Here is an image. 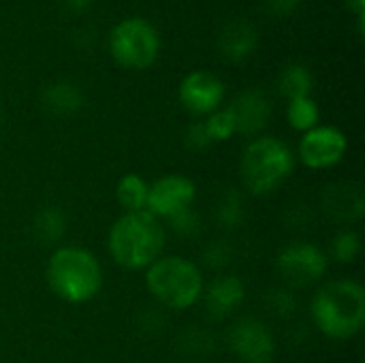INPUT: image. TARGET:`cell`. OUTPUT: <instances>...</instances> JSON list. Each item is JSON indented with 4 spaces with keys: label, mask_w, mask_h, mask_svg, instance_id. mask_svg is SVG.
<instances>
[{
    "label": "cell",
    "mask_w": 365,
    "mask_h": 363,
    "mask_svg": "<svg viewBox=\"0 0 365 363\" xmlns=\"http://www.w3.org/2000/svg\"><path fill=\"white\" fill-rule=\"evenodd\" d=\"M167 242L165 225L148 210L124 212L107 233V250L115 265L128 272L148 270L163 257Z\"/></svg>",
    "instance_id": "obj_1"
},
{
    "label": "cell",
    "mask_w": 365,
    "mask_h": 363,
    "mask_svg": "<svg viewBox=\"0 0 365 363\" xmlns=\"http://www.w3.org/2000/svg\"><path fill=\"white\" fill-rule=\"evenodd\" d=\"M314 327L329 340H351L365 325V289L353 278L323 285L310 304Z\"/></svg>",
    "instance_id": "obj_2"
},
{
    "label": "cell",
    "mask_w": 365,
    "mask_h": 363,
    "mask_svg": "<svg viewBox=\"0 0 365 363\" xmlns=\"http://www.w3.org/2000/svg\"><path fill=\"white\" fill-rule=\"evenodd\" d=\"M51 293L73 306L92 302L103 289V267L88 248L58 246L45 267Z\"/></svg>",
    "instance_id": "obj_3"
},
{
    "label": "cell",
    "mask_w": 365,
    "mask_h": 363,
    "mask_svg": "<svg viewBox=\"0 0 365 363\" xmlns=\"http://www.w3.org/2000/svg\"><path fill=\"white\" fill-rule=\"evenodd\" d=\"M297 165L295 152L278 137H255L242 152L240 180L248 195L267 197L284 186Z\"/></svg>",
    "instance_id": "obj_4"
},
{
    "label": "cell",
    "mask_w": 365,
    "mask_h": 363,
    "mask_svg": "<svg viewBox=\"0 0 365 363\" xmlns=\"http://www.w3.org/2000/svg\"><path fill=\"white\" fill-rule=\"evenodd\" d=\"M145 287L154 302L167 310L184 312L192 308L205 289L201 267L186 257H158L145 270Z\"/></svg>",
    "instance_id": "obj_5"
},
{
    "label": "cell",
    "mask_w": 365,
    "mask_h": 363,
    "mask_svg": "<svg viewBox=\"0 0 365 363\" xmlns=\"http://www.w3.org/2000/svg\"><path fill=\"white\" fill-rule=\"evenodd\" d=\"M109 51L120 66L143 71L156 62L160 51V36L148 19L128 17L111 30Z\"/></svg>",
    "instance_id": "obj_6"
},
{
    "label": "cell",
    "mask_w": 365,
    "mask_h": 363,
    "mask_svg": "<svg viewBox=\"0 0 365 363\" xmlns=\"http://www.w3.org/2000/svg\"><path fill=\"white\" fill-rule=\"evenodd\" d=\"M276 267L287 289L299 291V289H310L325 278L329 270V257L317 244L291 242L278 252Z\"/></svg>",
    "instance_id": "obj_7"
},
{
    "label": "cell",
    "mask_w": 365,
    "mask_h": 363,
    "mask_svg": "<svg viewBox=\"0 0 365 363\" xmlns=\"http://www.w3.org/2000/svg\"><path fill=\"white\" fill-rule=\"evenodd\" d=\"M349 139L338 126H314L304 133L297 145L299 163L312 171H325L340 165L346 156Z\"/></svg>",
    "instance_id": "obj_8"
},
{
    "label": "cell",
    "mask_w": 365,
    "mask_h": 363,
    "mask_svg": "<svg viewBox=\"0 0 365 363\" xmlns=\"http://www.w3.org/2000/svg\"><path fill=\"white\" fill-rule=\"evenodd\" d=\"M229 349L242 363H272L278 351L272 329L255 317L233 323L229 329Z\"/></svg>",
    "instance_id": "obj_9"
},
{
    "label": "cell",
    "mask_w": 365,
    "mask_h": 363,
    "mask_svg": "<svg viewBox=\"0 0 365 363\" xmlns=\"http://www.w3.org/2000/svg\"><path fill=\"white\" fill-rule=\"evenodd\" d=\"M197 199V184L182 173H167L150 184L145 210L160 218H171L182 210L192 208Z\"/></svg>",
    "instance_id": "obj_10"
},
{
    "label": "cell",
    "mask_w": 365,
    "mask_h": 363,
    "mask_svg": "<svg viewBox=\"0 0 365 363\" xmlns=\"http://www.w3.org/2000/svg\"><path fill=\"white\" fill-rule=\"evenodd\" d=\"M178 96L192 116H210L225 101V83L210 71H192L182 79Z\"/></svg>",
    "instance_id": "obj_11"
},
{
    "label": "cell",
    "mask_w": 365,
    "mask_h": 363,
    "mask_svg": "<svg viewBox=\"0 0 365 363\" xmlns=\"http://www.w3.org/2000/svg\"><path fill=\"white\" fill-rule=\"evenodd\" d=\"M201 300L210 321H225L246 302V285L237 276L222 274L203 289Z\"/></svg>",
    "instance_id": "obj_12"
},
{
    "label": "cell",
    "mask_w": 365,
    "mask_h": 363,
    "mask_svg": "<svg viewBox=\"0 0 365 363\" xmlns=\"http://www.w3.org/2000/svg\"><path fill=\"white\" fill-rule=\"evenodd\" d=\"M229 111L233 116L237 135L259 137V133L269 124L272 103L265 96V92L252 88V90H244L242 94H237L233 103L229 105Z\"/></svg>",
    "instance_id": "obj_13"
},
{
    "label": "cell",
    "mask_w": 365,
    "mask_h": 363,
    "mask_svg": "<svg viewBox=\"0 0 365 363\" xmlns=\"http://www.w3.org/2000/svg\"><path fill=\"white\" fill-rule=\"evenodd\" d=\"M321 210L340 225L359 223L365 216V197L357 184H331L321 195Z\"/></svg>",
    "instance_id": "obj_14"
},
{
    "label": "cell",
    "mask_w": 365,
    "mask_h": 363,
    "mask_svg": "<svg viewBox=\"0 0 365 363\" xmlns=\"http://www.w3.org/2000/svg\"><path fill=\"white\" fill-rule=\"evenodd\" d=\"M257 45H259V32L246 19L229 21L218 36V49H220L222 58L233 64L246 62L255 53Z\"/></svg>",
    "instance_id": "obj_15"
},
{
    "label": "cell",
    "mask_w": 365,
    "mask_h": 363,
    "mask_svg": "<svg viewBox=\"0 0 365 363\" xmlns=\"http://www.w3.org/2000/svg\"><path fill=\"white\" fill-rule=\"evenodd\" d=\"M83 92L73 81H51L41 92V105L49 116L56 118H71L83 109Z\"/></svg>",
    "instance_id": "obj_16"
},
{
    "label": "cell",
    "mask_w": 365,
    "mask_h": 363,
    "mask_svg": "<svg viewBox=\"0 0 365 363\" xmlns=\"http://www.w3.org/2000/svg\"><path fill=\"white\" fill-rule=\"evenodd\" d=\"M66 233V216L58 205H43L32 218V237L43 246H56Z\"/></svg>",
    "instance_id": "obj_17"
},
{
    "label": "cell",
    "mask_w": 365,
    "mask_h": 363,
    "mask_svg": "<svg viewBox=\"0 0 365 363\" xmlns=\"http://www.w3.org/2000/svg\"><path fill=\"white\" fill-rule=\"evenodd\" d=\"M148 188H150V184L139 173H124L118 180L115 199L124 212H139V210H145Z\"/></svg>",
    "instance_id": "obj_18"
},
{
    "label": "cell",
    "mask_w": 365,
    "mask_h": 363,
    "mask_svg": "<svg viewBox=\"0 0 365 363\" xmlns=\"http://www.w3.org/2000/svg\"><path fill=\"white\" fill-rule=\"evenodd\" d=\"M246 208H244V195L237 188H227L216 205V223L225 231H235L244 225Z\"/></svg>",
    "instance_id": "obj_19"
},
{
    "label": "cell",
    "mask_w": 365,
    "mask_h": 363,
    "mask_svg": "<svg viewBox=\"0 0 365 363\" xmlns=\"http://www.w3.org/2000/svg\"><path fill=\"white\" fill-rule=\"evenodd\" d=\"M278 88L280 92L293 101V98H304V96H310L312 88H314V77L312 73L304 66V64H289L282 73H280V79H278Z\"/></svg>",
    "instance_id": "obj_20"
},
{
    "label": "cell",
    "mask_w": 365,
    "mask_h": 363,
    "mask_svg": "<svg viewBox=\"0 0 365 363\" xmlns=\"http://www.w3.org/2000/svg\"><path fill=\"white\" fill-rule=\"evenodd\" d=\"M287 120H289L291 128L308 133L314 126H319L321 109H319L317 101L310 98V96L293 98V101H289V107H287Z\"/></svg>",
    "instance_id": "obj_21"
},
{
    "label": "cell",
    "mask_w": 365,
    "mask_h": 363,
    "mask_svg": "<svg viewBox=\"0 0 365 363\" xmlns=\"http://www.w3.org/2000/svg\"><path fill=\"white\" fill-rule=\"evenodd\" d=\"M329 255L338 263H353L361 255V235L353 229H342L336 233L329 246Z\"/></svg>",
    "instance_id": "obj_22"
},
{
    "label": "cell",
    "mask_w": 365,
    "mask_h": 363,
    "mask_svg": "<svg viewBox=\"0 0 365 363\" xmlns=\"http://www.w3.org/2000/svg\"><path fill=\"white\" fill-rule=\"evenodd\" d=\"M178 347L188 357H203L214 351V336L201 327H188L180 334Z\"/></svg>",
    "instance_id": "obj_23"
},
{
    "label": "cell",
    "mask_w": 365,
    "mask_h": 363,
    "mask_svg": "<svg viewBox=\"0 0 365 363\" xmlns=\"http://www.w3.org/2000/svg\"><path fill=\"white\" fill-rule=\"evenodd\" d=\"M205 131L212 139V143H222L227 139H231L233 135H237L235 131V122H233V116L229 109H218L214 113H210L205 120Z\"/></svg>",
    "instance_id": "obj_24"
},
{
    "label": "cell",
    "mask_w": 365,
    "mask_h": 363,
    "mask_svg": "<svg viewBox=\"0 0 365 363\" xmlns=\"http://www.w3.org/2000/svg\"><path fill=\"white\" fill-rule=\"evenodd\" d=\"M201 259H203L205 267H210L214 272H222L233 261V248L227 240H214L203 248Z\"/></svg>",
    "instance_id": "obj_25"
},
{
    "label": "cell",
    "mask_w": 365,
    "mask_h": 363,
    "mask_svg": "<svg viewBox=\"0 0 365 363\" xmlns=\"http://www.w3.org/2000/svg\"><path fill=\"white\" fill-rule=\"evenodd\" d=\"M265 304L267 308L280 317V319H289L295 315L297 310V297H295V291L287 289V287H276V289H269L267 297H265Z\"/></svg>",
    "instance_id": "obj_26"
},
{
    "label": "cell",
    "mask_w": 365,
    "mask_h": 363,
    "mask_svg": "<svg viewBox=\"0 0 365 363\" xmlns=\"http://www.w3.org/2000/svg\"><path fill=\"white\" fill-rule=\"evenodd\" d=\"M167 225L182 237H197L201 233V218L192 208L182 210L175 216L167 218Z\"/></svg>",
    "instance_id": "obj_27"
},
{
    "label": "cell",
    "mask_w": 365,
    "mask_h": 363,
    "mask_svg": "<svg viewBox=\"0 0 365 363\" xmlns=\"http://www.w3.org/2000/svg\"><path fill=\"white\" fill-rule=\"evenodd\" d=\"M184 145H186L190 152H203V150H207L210 145H214L212 139H210V135H207V131H205L203 120L192 122V124L186 128V133H184Z\"/></svg>",
    "instance_id": "obj_28"
},
{
    "label": "cell",
    "mask_w": 365,
    "mask_h": 363,
    "mask_svg": "<svg viewBox=\"0 0 365 363\" xmlns=\"http://www.w3.org/2000/svg\"><path fill=\"white\" fill-rule=\"evenodd\" d=\"M265 4L274 17H289L299 9L302 0H265Z\"/></svg>",
    "instance_id": "obj_29"
},
{
    "label": "cell",
    "mask_w": 365,
    "mask_h": 363,
    "mask_svg": "<svg viewBox=\"0 0 365 363\" xmlns=\"http://www.w3.org/2000/svg\"><path fill=\"white\" fill-rule=\"evenodd\" d=\"M141 325H143V327H141L143 332H154V334H158V332H163L165 319H163L160 312H156V308H148V310L141 312Z\"/></svg>",
    "instance_id": "obj_30"
},
{
    "label": "cell",
    "mask_w": 365,
    "mask_h": 363,
    "mask_svg": "<svg viewBox=\"0 0 365 363\" xmlns=\"http://www.w3.org/2000/svg\"><path fill=\"white\" fill-rule=\"evenodd\" d=\"M92 2H94V0H64V4H66L71 11H77V13L86 11Z\"/></svg>",
    "instance_id": "obj_31"
},
{
    "label": "cell",
    "mask_w": 365,
    "mask_h": 363,
    "mask_svg": "<svg viewBox=\"0 0 365 363\" xmlns=\"http://www.w3.org/2000/svg\"><path fill=\"white\" fill-rule=\"evenodd\" d=\"M346 4H349V9H351V11H355L357 15H364L365 0H346Z\"/></svg>",
    "instance_id": "obj_32"
},
{
    "label": "cell",
    "mask_w": 365,
    "mask_h": 363,
    "mask_svg": "<svg viewBox=\"0 0 365 363\" xmlns=\"http://www.w3.org/2000/svg\"><path fill=\"white\" fill-rule=\"evenodd\" d=\"M0 126H2V111H0Z\"/></svg>",
    "instance_id": "obj_33"
}]
</instances>
